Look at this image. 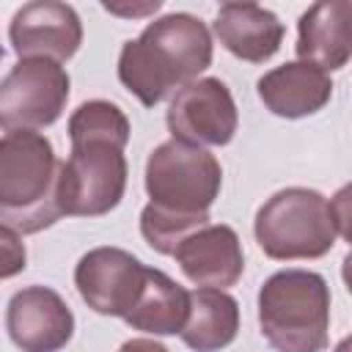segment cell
Masks as SVG:
<instances>
[{"instance_id":"2","label":"cell","mask_w":352,"mask_h":352,"mask_svg":"<svg viewBox=\"0 0 352 352\" xmlns=\"http://www.w3.org/2000/svg\"><path fill=\"white\" fill-rule=\"evenodd\" d=\"M253 231L270 258H319L346 236V190L327 201L316 190L286 187L256 212Z\"/></svg>"},{"instance_id":"18","label":"cell","mask_w":352,"mask_h":352,"mask_svg":"<svg viewBox=\"0 0 352 352\" xmlns=\"http://www.w3.org/2000/svg\"><path fill=\"white\" fill-rule=\"evenodd\" d=\"M69 138L72 143L77 140H107L116 146H126L129 143V121L124 116V110L113 102L104 99H94L80 104L72 118H69Z\"/></svg>"},{"instance_id":"10","label":"cell","mask_w":352,"mask_h":352,"mask_svg":"<svg viewBox=\"0 0 352 352\" xmlns=\"http://www.w3.org/2000/svg\"><path fill=\"white\" fill-rule=\"evenodd\" d=\"M8 38L19 60L44 58L66 60L82 44V22L77 11L58 0H36L22 6L8 28Z\"/></svg>"},{"instance_id":"1","label":"cell","mask_w":352,"mask_h":352,"mask_svg":"<svg viewBox=\"0 0 352 352\" xmlns=\"http://www.w3.org/2000/svg\"><path fill=\"white\" fill-rule=\"evenodd\" d=\"M212 63V36L192 14H168L146 25L118 55V80L146 107L192 82Z\"/></svg>"},{"instance_id":"16","label":"cell","mask_w":352,"mask_h":352,"mask_svg":"<svg viewBox=\"0 0 352 352\" xmlns=\"http://www.w3.org/2000/svg\"><path fill=\"white\" fill-rule=\"evenodd\" d=\"M187 311H190V292H184L162 270L146 267L143 289H140L132 311L124 316V322L143 333L173 336L184 327Z\"/></svg>"},{"instance_id":"21","label":"cell","mask_w":352,"mask_h":352,"mask_svg":"<svg viewBox=\"0 0 352 352\" xmlns=\"http://www.w3.org/2000/svg\"><path fill=\"white\" fill-rule=\"evenodd\" d=\"M110 14H121V16H143V14H154V11H160V3L154 0V3H148V6H132V8H126V6H104Z\"/></svg>"},{"instance_id":"15","label":"cell","mask_w":352,"mask_h":352,"mask_svg":"<svg viewBox=\"0 0 352 352\" xmlns=\"http://www.w3.org/2000/svg\"><path fill=\"white\" fill-rule=\"evenodd\" d=\"M214 36L231 55L248 63H264L278 52L283 25L256 3H223L214 16Z\"/></svg>"},{"instance_id":"8","label":"cell","mask_w":352,"mask_h":352,"mask_svg":"<svg viewBox=\"0 0 352 352\" xmlns=\"http://www.w3.org/2000/svg\"><path fill=\"white\" fill-rule=\"evenodd\" d=\"M239 116L231 91L217 77L182 85L168 107V129L173 140L190 146H226L236 132Z\"/></svg>"},{"instance_id":"7","label":"cell","mask_w":352,"mask_h":352,"mask_svg":"<svg viewBox=\"0 0 352 352\" xmlns=\"http://www.w3.org/2000/svg\"><path fill=\"white\" fill-rule=\"evenodd\" d=\"M69 99V74L44 58L19 60L0 80V129L33 132L60 118Z\"/></svg>"},{"instance_id":"14","label":"cell","mask_w":352,"mask_h":352,"mask_svg":"<svg viewBox=\"0 0 352 352\" xmlns=\"http://www.w3.org/2000/svg\"><path fill=\"white\" fill-rule=\"evenodd\" d=\"M256 88L264 107L280 118H302L319 113L333 96V82L327 72L302 60L283 63L267 72L256 82Z\"/></svg>"},{"instance_id":"12","label":"cell","mask_w":352,"mask_h":352,"mask_svg":"<svg viewBox=\"0 0 352 352\" xmlns=\"http://www.w3.org/2000/svg\"><path fill=\"white\" fill-rule=\"evenodd\" d=\"M184 275L201 289L234 286L245 270L242 245L231 226H204L173 250Z\"/></svg>"},{"instance_id":"11","label":"cell","mask_w":352,"mask_h":352,"mask_svg":"<svg viewBox=\"0 0 352 352\" xmlns=\"http://www.w3.org/2000/svg\"><path fill=\"white\" fill-rule=\"evenodd\" d=\"M6 327L22 352H58L74 333V316L58 292L28 286L11 297Z\"/></svg>"},{"instance_id":"13","label":"cell","mask_w":352,"mask_h":352,"mask_svg":"<svg viewBox=\"0 0 352 352\" xmlns=\"http://www.w3.org/2000/svg\"><path fill=\"white\" fill-rule=\"evenodd\" d=\"M349 0H322L314 3L297 28V55L322 72L344 69L349 60Z\"/></svg>"},{"instance_id":"17","label":"cell","mask_w":352,"mask_h":352,"mask_svg":"<svg viewBox=\"0 0 352 352\" xmlns=\"http://www.w3.org/2000/svg\"><path fill=\"white\" fill-rule=\"evenodd\" d=\"M239 330V305L231 294L220 289H195L190 292L187 322L179 330L182 341L195 352H217L236 338Z\"/></svg>"},{"instance_id":"5","label":"cell","mask_w":352,"mask_h":352,"mask_svg":"<svg viewBox=\"0 0 352 352\" xmlns=\"http://www.w3.org/2000/svg\"><path fill=\"white\" fill-rule=\"evenodd\" d=\"M223 170L206 148L168 140L148 154L146 192L148 206L176 217H209V206L220 192Z\"/></svg>"},{"instance_id":"19","label":"cell","mask_w":352,"mask_h":352,"mask_svg":"<svg viewBox=\"0 0 352 352\" xmlns=\"http://www.w3.org/2000/svg\"><path fill=\"white\" fill-rule=\"evenodd\" d=\"M25 264H28L25 242L19 239V234L14 228L0 226V280L19 275L25 270Z\"/></svg>"},{"instance_id":"9","label":"cell","mask_w":352,"mask_h":352,"mask_svg":"<svg viewBox=\"0 0 352 352\" xmlns=\"http://www.w3.org/2000/svg\"><path fill=\"white\" fill-rule=\"evenodd\" d=\"M146 267L121 248H94L74 270L80 297L102 316H126L143 289Z\"/></svg>"},{"instance_id":"6","label":"cell","mask_w":352,"mask_h":352,"mask_svg":"<svg viewBox=\"0 0 352 352\" xmlns=\"http://www.w3.org/2000/svg\"><path fill=\"white\" fill-rule=\"evenodd\" d=\"M126 190L124 148L107 140H77L58 170V209L69 217H99Z\"/></svg>"},{"instance_id":"20","label":"cell","mask_w":352,"mask_h":352,"mask_svg":"<svg viewBox=\"0 0 352 352\" xmlns=\"http://www.w3.org/2000/svg\"><path fill=\"white\" fill-rule=\"evenodd\" d=\"M118 352H168V349L162 344L151 341V338H129V341L121 344Z\"/></svg>"},{"instance_id":"3","label":"cell","mask_w":352,"mask_h":352,"mask_svg":"<svg viewBox=\"0 0 352 352\" xmlns=\"http://www.w3.org/2000/svg\"><path fill=\"white\" fill-rule=\"evenodd\" d=\"M60 162L52 143L38 132H8L0 138V226L36 234L52 226L58 209Z\"/></svg>"},{"instance_id":"4","label":"cell","mask_w":352,"mask_h":352,"mask_svg":"<svg viewBox=\"0 0 352 352\" xmlns=\"http://www.w3.org/2000/svg\"><path fill=\"white\" fill-rule=\"evenodd\" d=\"M261 336L275 352H322L330 327V289L319 272L280 270L258 289Z\"/></svg>"}]
</instances>
